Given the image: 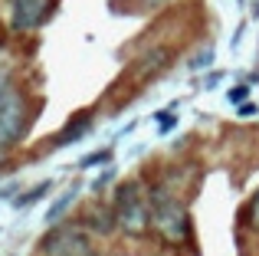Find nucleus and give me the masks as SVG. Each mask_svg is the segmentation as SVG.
Returning <instances> with one entry per match:
<instances>
[{
  "mask_svg": "<svg viewBox=\"0 0 259 256\" xmlns=\"http://www.w3.org/2000/svg\"><path fill=\"white\" fill-rule=\"evenodd\" d=\"M148 207H151V227L164 243L181 246L190 237V217L187 207L181 204V197L167 184H154L148 191Z\"/></svg>",
  "mask_w": 259,
  "mask_h": 256,
  "instance_id": "nucleus-1",
  "label": "nucleus"
},
{
  "mask_svg": "<svg viewBox=\"0 0 259 256\" xmlns=\"http://www.w3.org/2000/svg\"><path fill=\"white\" fill-rule=\"evenodd\" d=\"M115 224L118 230H125L128 237H141L151 227V207H148V191L141 187V181H125L115 187L112 197Z\"/></svg>",
  "mask_w": 259,
  "mask_h": 256,
  "instance_id": "nucleus-2",
  "label": "nucleus"
},
{
  "mask_svg": "<svg viewBox=\"0 0 259 256\" xmlns=\"http://www.w3.org/2000/svg\"><path fill=\"white\" fill-rule=\"evenodd\" d=\"M39 256H99V250L82 224H59L39 240Z\"/></svg>",
  "mask_w": 259,
  "mask_h": 256,
  "instance_id": "nucleus-3",
  "label": "nucleus"
},
{
  "mask_svg": "<svg viewBox=\"0 0 259 256\" xmlns=\"http://www.w3.org/2000/svg\"><path fill=\"white\" fill-rule=\"evenodd\" d=\"M26 132V102L20 89H10L0 99V148H13Z\"/></svg>",
  "mask_w": 259,
  "mask_h": 256,
  "instance_id": "nucleus-4",
  "label": "nucleus"
},
{
  "mask_svg": "<svg viewBox=\"0 0 259 256\" xmlns=\"http://www.w3.org/2000/svg\"><path fill=\"white\" fill-rule=\"evenodd\" d=\"M56 0H10V26L20 33H30L50 20Z\"/></svg>",
  "mask_w": 259,
  "mask_h": 256,
  "instance_id": "nucleus-5",
  "label": "nucleus"
},
{
  "mask_svg": "<svg viewBox=\"0 0 259 256\" xmlns=\"http://www.w3.org/2000/svg\"><path fill=\"white\" fill-rule=\"evenodd\" d=\"M82 227L89 233H112L115 227V210L112 207H102V204H95V207H89L85 210V217H82Z\"/></svg>",
  "mask_w": 259,
  "mask_h": 256,
  "instance_id": "nucleus-6",
  "label": "nucleus"
},
{
  "mask_svg": "<svg viewBox=\"0 0 259 256\" xmlns=\"http://www.w3.org/2000/svg\"><path fill=\"white\" fill-rule=\"evenodd\" d=\"M92 128V122H89V115H79V118H72L69 125L63 128V132L56 135V145H69V141H79L82 135Z\"/></svg>",
  "mask_w": 259,
  "mask_h": 256,
  "instance_id": "nucleus-7",
  "label": "nucleus"
},
{
  "mask_svg": "<svg viewBox=\"0 0 259 256\" xmlns=\"http://www.w3.org/2000/svg\"><path fill=\"white\" fill-rule=\"evenodd\" d=\"M167 59H171V53H167L164 46H154V50L138 63V72H141V76H148V72H158L161 66H167Z\"/></svg>",
  "mask_w": 259,
  "mask_h": 256,
  "instance_id": "nucleus-8",
  "label": "nucleus"
},
{
  "mask_svg": "<svg viewBox=\"0 0 259 256\" xmlns=\"http://www.w3.org/2000/svg\"><path fill=\"white\" fill-rule=\"evenodd\" d=\"M76 194H79V187H69V191H66L63 197H56V204H53L50 210H46V224H50V227L56 224V220H59V217H63V214H66V210L72 207V200H76Z\"/></svg>",
  "mask_w": 259,
  "mask_h": 256,
  "instance_id": "nucleus-9",
  "label": "nucleus"
},
{
  "mask_svg": "<svg viewBox=\"0 0 259 256\" xmlns=\"http://www.w3.org/2000/svg\"><path fill=\"white\" fill-rule=\"evenodd\" d=\"M50 191H53V184H50V181H43V184H36V187H33V191L20 194V197L13 200V207H30V204H36L39 197H46V194H50Z\"/></svg>",
  "mask_w": 259,
  "mask_h": 256,
  "instance_id": "nucleus-10",
  "label": "nucleus"
},
{
  "mask_svg": "<svg viewBox=\"0 0 259 256\" xmlns=\"http://www.w3.org/2000/svg\"><path fill=\"white\" fill-rule=\"evenodd\" d=\"M10 89H13V82H10V66H7V59H0V99H4Z\"/></svg>",
  "mask_w": 259,
  "mask_h": 256,
  "instance_id": "nucleus-11",
  "label": "nucleus"
},
{
  "mask_svg": "<svg viewBox=\"0 0 259 256\" xmlns=\"http://www.w3.org/2000/svg\"><path fill=\"white\" fill-rule=\"evenodd\" d=\"M210 63H213V50L207 46V50H200L194 59H190V69H200V66H210Z\"/></svg>",
  "mask_w": 259,
  "mask_h": 256,
  "instance_id": "nucleus-12",
  "label": "nucleus"
},
{
  "mask_svg": "<svg viewBox=\"0 0 259 256\" xmlns=\"http://www.w3.org/2000/svg\"><path fill=\"white\" fill-rule=\"evenodd\" d=\"M246 96H249L246 86H236V89H230V92H227V99H230L233 105H243V102H246Z\"/></svg>",
  "mask_w": 259,
  "mask_h": 256,
  "instance_id": "nucleus-13",
  "label": "nucleus"
},
{
  "mask_svg": "<svg viewBox=\"0 0 259 256\" xmlns=\"http://www.w3.org/2000/svg\"><path fill=\"white\" fill-rule=\"evenodd\" d=\"M249 227L259 230V191L253 194V200H249Z\"/></svg>",
  "mask_w": 259,
  "mask_h": 256,
  "instance_id": "nucleus-14",
  "label": "nucleus"
},
{
  "mask_svg": "<svg viewBox=\"0 0 259 256\" xmlns=\"http://www.w3.org/2000/svg\"><path fill=\"white\" fill-rule=\"evenodd\" d=\"M108 158H112V148H105V151H99V154H89V158H82V167H92V164L108 161Z\"/></svg>",
  "mask_w": 259,
  "mask_h": 256,
  "instance_id": "nucleus-15",
  "label": "nucleus"
},
{
  "mask_svg": "<svg viewBox=\"0 0 259 256\" xmlns=\"http://www.w3.org/2000/svg\"><path fill=\"white\" fill-rule=\"evenodd\" d=\"M158 122H161L158 128H161V132L167 135V132H171V128L177 125V115H171V112H161V115H158Z\"/></svg>",
  "mask_w": 259,
  "mask_h": 256,
  "instance_id": "nucleus-16",
  "label": "nucleus"
},
{
  "mask_svg": "<svg viewBox=\"0 0 259 256\" xmlns=\"http://www.w3.org/2000/svg\"><path fill=\"white\" fill-rule=\"evenodd\" d=\"M240 115H259V105H240Z\"/></svg>",
  "mask_w": 259,
  "mask_h": 256,
  "instance_id": "nucleus-17",
  "label": "nucleus"
},
{
  "mask_svg": "<svg viewBox=\"0 0 259 256\" xmlns=\"http://www.w3.org/2000/svg\"><path fill=\"white\" fill-rule=\"evenodd\" d=\"M0 59H7V56H4V43H0Z\"/></svg>",
  "mask_w": 259,
  "mask_h": 256,
  "instance_id": "nucleus-18",
  "label": "nucleus"
},
{
  "mask_svg": "<svg viewBox=\"0 0 259 256\" xmlns=\"http://www.w3.org/2000/svg\"><path fill=\"white\" fill-rule=\"evenodd\" d=\"M112 256H128V253H112Z\"/></svg>",
  "mask_w": 259,
  "mask_h": 256,
  "instance_id": "nucleus-19",
  "label": "nucleus"
}]
</instances>
